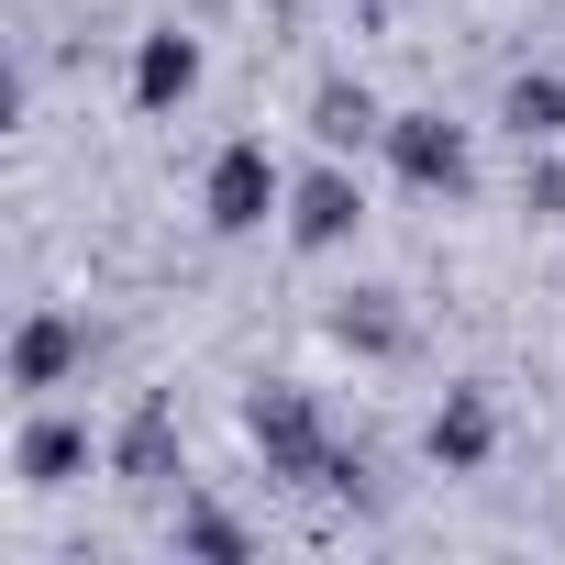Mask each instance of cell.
Instances as JSON below:
<instances>
[{"label":"cell","mask_w":565,"mask_h":565,"mask_svg":"<svg viewBox=\"0 0 565 565\" xmlns=\"http://www.w3.org/2000/svg\"><path fill=\"white\" fill-rule=\"evenodd\" d=\"M244 433H255V455H266V477H311V488H366V455H344L333 433H322V399L311 388H255L244 399Z\"/></svg>","instance_id":"6da1fadb"},{"label":"cell","mask_w":565,"mask_h":565,"mask_svg":"<svg viewBox=\"0 0 565 565\" xmlns=\"http://www.w3.org/2000/svg\"><path fill=\"white\" fill-rule=\"evenodd\" d=\"M277 200H289V167L266 156V134H233V145L211 156V178H200V222H211V233H266Z\"/></svg>","instance_id":"7a4b0ae2"},{"label":"cell","mask_w":565,"mask_h":565,"mask_svg":"<svg viewBox=\"0 0 565 565\" xmlns=\"http://www.w3.org/2000/svg\"><path fill=\"white\" fill-rule=\"evenodd\" d=\"M388 167H399V189H422V200H466L477 189V145H466V122H444V111H388Z\"/></svg>","instance_id":"3957f363"},{"label":"cell","mask_w":565,"mask_h":565,"mask_svg":"<svg viewBox=\"0 0 565 565\" xmlns=\"http://www.w3.org/2000/svg\"><path fill=\"white\" fill-rule=\"evenodd\" d=\"M355 222H366V200H355V178H344V167H311V178L289 189V244H300V255L355 244Z\"/></svg>","instance_id":"277c9868"},{"label":"cell","mask_w":565,"mask_h":565,"mask_svg":"<svg viewBox=\"0 0 565 565\" xmlns=\"http://www.w3.org/2000/svg\"><path fill=\"white\" fill-rule=\"evenodd\" d=\"M78 355H89V333H78L67 311H34V322L12 333V388H23V399H56V388L78 377Z\"/></svg>","instance_id":"5b68a950"},{"label":"cell","mask_w":565,"mask_h":565,"mask_svg":"<svg viewBox=\"0 0 565 565\" xmlns=\"http://www.w3.org/2000/svg\"><path fill=\"white\" fill-rule=\"evenodd\" d=\"M433 466L444 477H477L488 455H499V411H488V388H444V411H433Z\"/></svg>","instance_id":"8992f818"},{"label":"cell","mask_w":565,"mask_h":565,"mask_svg":"<svg viewBox=\"0 0 565 565\" xmlns=\"http://www.w3.org/2000/svg\"><path fill=\"white\" fill-rule=\"evenodd\" d=\"M12 466H23V488H67V477H89V422L34 411V422H23V444H12Z\"/></svg>","instance_id":"52a82bcc"},{"label":"cell","mask_w":565,"mask_h":565,"mask_svg":"<svg viewBox=\"0 0 565 565\" xmlns=\"http://www.w3.org/2000/svg\"><path fill=\"white\" fill-rule=\"evenodd\" d=\"M200 89V45L189 34H145V56H134V111H178Z\"/></svg>","instance_id":"ba28073f"},{"label":"cell","mask_w":565,"mask_h":565,"mask_svg":"<svg viewBox=\"0 0 565 565\" xmlns=\"http://www.w3.org/2000/svg\"><path fill=\"white\" fill-rule=\"evenodd\" d=\"M499 122H510L521 145H565V78H554V67H521V78L499 89Z\"/></svg>","instance_id":"9c48e42d"},{"label":"cell","mask_w":565,"mask_h":565,"mask_svg":"<svg viewBox=\"0 0 565 565\" xmlns=\"http://www.w3.org/2000/svg\"><path fill=\"white\" fill-rule=\"evenodd\" d=\"M311 134L344 156V145H377V134H388V111H377L355 78H322V100H311Z\"/></svg>","instance_id":"30bf717a"},{"label":"cell","mask_w":565,"mask_h":565,"mask_svg":"<svg viewBox=\"0 0 565 565\" xmlns=\"http://www.w3.org/2000/svg\"><path fill=\"white\" fill-rule=\"evenodd\" d=\"M134 488H167V466H178V433H167V411H134V433H122V455H111Z\"/></svg>","instance_id":"8fae6325"},{"label":"cell","mask_w":565,"mask_h":565,"mask_svg":"<svg viewBox=\"0 0 565 565\" xmlns=\"http://www.w3.org/2000/svg\"><path fill=\"white\" fill-rule=\"evenodd\" d=\"M178 554H244V521H222L211 499H189L178 510Z\"/></svg>","instance_id":"7c38bea8"}]
</instances>
